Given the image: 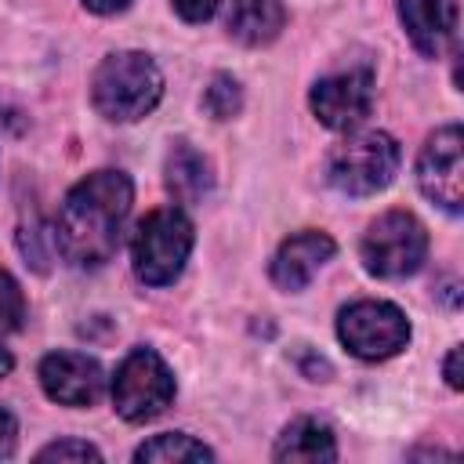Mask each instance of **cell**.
<instances>
[{
    "label": "cell",
    "mask_w": 464,
    "mask_h": 464,
    "mask_svg": "<svg viewBox=\"0 0 464 464\" xmlns=\"http://www.w3.org/2000/svg\"><path fill=\"white\" fill-rule=\"evenodd\" d=\"M134 185L123 170H94L76 181L54 221V246L76 268H98L120 250Z\"/></svg>",
    "instance_id": "obj_1"
},
{
    "label": "cell",
    "mask_w": 464,
    "mask_h": 464,
    "mask_svg": "<svg viewBox=\"0 0 464 464\" xmlns=\"http://www.w3.org/2000/svg\"><path fill=\"white\" fill-rule=\"evenodd\" d=\"M91 98L105 120L130 123L156 109V102L163 98V76L149 54L116 51L94 69Z\"/></svg>",
    "instance_id": "obj_2"
},
{
    "label": "cell",
    "mask_w": 464,
    "mask_h": 464,
    "mask_svg": "<svg viewBox=\"0 0 464 464\" xmlns=\"http://www.w3.org/2000/svg\"><path fill=\"white\" fill-rule=\"evenodd\" d=\"M399 141L384 130H359L337 141L326 156V178L344 196H373L392 185L399 170Z\"/></svg>",
    "instance_id": "obj_3"
},
{
    "label": "cell",
    "mask_w": 464,
    "mask_h": 464,
    "mask_svg": "<svg viewBox=\"0 0 464 464\" xmlns=\"http://www.w3.org/2000/svg\"><path fill=\"white\" fill-rule=\"evenodd\" d=\"M192 254V221L178 207L149 210L130 236V261L141 283L167 286L181 276Z\"/></svg>",
    "instance_id": "obj_4"
},
{
    "label": "cell",
    "mask_w": 464,
    "mask_h": 464,
    "mask_svg": "<svg viewBox=\"0 0 464 464\" xmlns=\"http://www.w3.org/2000/svg\"><path fill=\"white\" fill-rule=\"evenodd\" d=\"M428 257V232L406 210L381 214L362 236V265L377 279H406Z\"/></svg>",
    "instance_id": "obj_5"
},
{
    "label": "cell",
    "mask_w": 464,
    "mask_h": 464,
    "mask_svg": "<svg viewBox=\"0 0 464 464\" xmlns=\"http://www.w3.org/2000/svg\"><path fill=\"white\" fill-rule=\"evenodd\" d=\"M174 402V373L152 348H134L112 373V406L123 420L145 424Z\"/></svg>",
    "instance_id": "obj_6"
},
{
    "label": "cell",
    "mask_w": 464,
    "mask_h": 464,
    "mask_svg": "<svg viewBox=\"0 0 464 464\" xmlns=\"http://www.w3.org/2000/svg\"><path fill=\"white\" fill-rule=\"evenodd\" d=\"M337 337H341V344L355 359L377 362V359H392L395 352L406 348L410 323L388 301H355V304L341 308V315H337Z\"/></svg>",
    "instance_id": "obj_7"
},
{
    "label": "cell",
    "mask_w": 464,
    "mask_h": 464,
    "mask_svg": "<svg viewBox=\"0 0 464 464\" xmlns=\"http://www.w3.org/2000/svg\"><path fill=\"white\" fill-rule=\"evenodd\" d=\"M460 127L457 123H446L439 127L424 149H420V160H417V185L420 192L439 203L446 214H460V203H464V160H460Z\"/></svg>",
    "instance_id": "obj_8"
},
{
    "label": "cell",
    "mask_w": 464,
    "mask_h": 464,
    "mask_svg": "<svg viewBox=\"0 0 464 464\" xmlns=\"http://www.w3.org/2000/svg\"><path fill=\"white\" fill-rule=\"evenodd\" d=\"M312 112L330 130H352L359 127L373 109V72L370 69H348L323 76L308 94Z\"/></svg>",
    "instance_id": "obj_9"
},
{
    "label": "cell",
    "mask_w": 464,
    "mask_h": 464,
    "mask_svg": "<svg viewBox=\"0 0 464 464\" xmlns=\"http://www.w3.org/2000/svg\"><path fill=\"white\" fill-rule=\"evenodd\" d=\"M40 384L62 406H91L105 392V373L83 352H51L40 362Z\"/></svg>",
    "instance_id": "obj_10"
},
{
    "label": "cell",
    "mask_w": 464,
    "mask_h": 464,
    "mask_svg": "<svg viewBox=\"0 0 464 464\" xmlns=\"http://www.w3.org/2000/svg\"><path fill=\"white\" fill-rule=\"evenodd\" d=\"M399 18L413 47L428 58H439L457 44V0H399Z\"/></svg>",
    "instance_id": "obj_11"
},
{
    "label": "cell",
    "mask_w": 464,
    "mask_h": 464,
    "mask_svg": "<svg viewBox=\"0 0 464 464\" xmlns=\"http://www.w3.org/2000/svg\"><path fill=\"white\" fill-rule=\"evenodd\" d=\"M334 257V239L326 232H297L272 257V283L279 290H304L312 276Z\"/></svg>",
    "instance_id": "obj_12"
},
{
    "label": "cell",
    "mask_w": 464,
    "mask_h": 464,
    "mask_svg": "<svg viewBox=\"0 0 464 464\" xmlns=\"http://www.w3.org/2000/svg\"><path fill=\"white\" fill-rule=\"evenodd\" d=\"M276 460H290V464H319V460H337V442L330 424L315 420V417H297L294 424H286V431L279 435Z\"/></svg>",
    "instance_id": "obj_13"
},
{
    "label": "cell",
    "mask_w": 464,
    "mask_h": 464,
    "mask_svg": "<svg viewBox=\"0 0 464 464\" xmlns=\"http://www.w3.org/2000/svg\"><path fill=\"white\" fill-rule=\"evenodd\" d=\"M283 25H286L283 0H232L228 7V33L246 47L272 44L283 33Z\"/></svg>",
    "instance_id": "obj_14"
},
{
    "label": "cell",
    "mask_w": 464,
    "mask_h": 464,
    "mask_svg": "<svg viewBox=\"0 0 464 464\" xmlns=\"http://www.w3.org/2000/svg\"><path fill=\"white\" fill-rule=\"evenodd\" d=\"M163 170H167V188H170V196H174L178 203H199V199L210 192V185H214L210 163H207L203 152H196L188 141H178V145L170 149Z\"/></svg>",
    "instance_id": "obj_15"
},
{
    "label": "cell",
    "mask_w": 464,
    "mask_h": 464,
    "mask_svg": "<svg viewBox=\"0 0 464 464\" xmlns=\"http://www.w3.org/2000/svg\"><path fill=\"white\" fill-rule=\"evenodd\" d=\"M134 460H152V464H181V460H214V453L196 442L192 435L185 431H167V435H156L149 442H141L134 450Z\"/></svg>",
    "instance_id": "obj_16"
},
{
    "label": "cell",
    "mask_w": 464,
    "mask_h": 464,
    "mask_svg": "<svg viewBox=\"0 0 464 464\" xmlns=\"http://www.w3.org/2000/svg\"><path fill=\"white\" fill-rule=\"evenodd\" d=\"M203 105H207V112L214 120H232L239 112V105H243V91H239V83L232 76L221 72V76L210 80V87L203 94Z\"/></svg>",
    "instance_id": "obj_17"
},
{
    "label": "cell",
    "mask_w": 464,
    "mask_h": 464,
    "mask_svg": "<svg viewBox=\"0 0 464 464\" xmlns=\"http://www.w3.org/2000/svg\"><path fill=\"white\" fill-rule=\"evenodd\" d=\"M25 323V297L18 283L0 268V334H14Z\"/></svg>",
    "instance_id": "obj_18"
},
{
    "label": "cell",
    "mask_w": 464,
    "mask_h": 464,
    "mask_svg": "<svg viewBox=\"0 0 464 464\" xmlns=\"http://www.w3.org/2000/svg\"><path fill=\"white\" fill-rule=\"evenodd\" d=\"M36 460H102V453L91 446V442H80V439H62V442H51L36 453Z\"/></svg>",
    "instance_id": "obj_19"
},
{
    "label": "cell",
    "mask_w": 464,
    "mask_h": 464,
    "mask_svg": "<svg viewBox=\"0 0 464 464\" xmlns=\"http://www.w3.org/2000/svg\"><path fill=\"white\" fill-rule=\"evenodd\" d=\"M221 0H174V11L185 18V22H207L214 11H218Z\"/></svg>",
    "instance_id": "obj_20"
},
{
    "label": "cell",
    "mask_w": 464,
    "mask_h": 464,
    "mask_svg": "<svg viewBox=\"0 0 464 464\" xmlns=\"http://www.w3.org/2000/svg\"><path fill=\"white\" fill-rule=\"evenodd\" d=\"M14 446H18V424H14L11 410L0 406V460H7L14 453Z\"/></svg>",
    "instance_id": "obj_21"
},
{
    "label": "cell",
    "mask_w": 464,
    "mask_h": 464,
    "mask_svg": "<svg viewBox=\"0 0 464 464\" xmlns=\"http://www.w3.org/2000/svg\"><path fill=\"white\" fill-rule=\"evenodd\" d=\"M446 384L450 388H460L464 381H460V348H450V355H446Z\"/></svg>",
    "instance_id": "obj_22"
},
{
    "label": "cell",
    "mask_w": 464,
    "mask_h": 464,
    "mask_svg": "<svg viewBox=\"0 0 464 464\" xmlns=\"http://www.w3.org/2000/svg\"><path fill=\"white\" fill-rule=\"evenodd\" d=\"M130 0H83V7L87 11H94V14H112V11H123Z\"/></svg>",
    "instance_id": "obj_23"
},
{
    "label": "cell",
    "mask_w": 464,
    "mask_h": 464,
    "mask_svg": "<svg viewBox=\"0 0 464 464\" xmlns=\"http://www.w3.org/2000/svg\"><path fill=\"white\" fill-rule=\"evenodd\" d=\"M11 366H14V359H11V352L0 344V377H7V373H11Z\"/></svg>",
    "instance_id": "obj_24"
}]
</instances>
